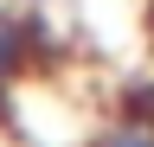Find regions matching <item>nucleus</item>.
<instances>
[{"mask_svg":"<svg viewBox=\"0 0 154 147\" xmlns=\"http://www.w3.org/2000/svg\"><path fill=\"white\" fill-rule=\"evenodd\" d=\"M51 51H58V32H51V19L0 7V115H13V96L32 83V70L45 64Z\"/></svg>","mask_w":154,"mask_h":147,"instance_id":"obj_1","label":"nucleus"},{"mask_svg":"<svg viewBox=\"0 0 154 147\" xmlns=\"http://www.w3.org/2000/svg\"><path fill=\"white\" fill-rule=\"evenodd\" d=\"M77 147H154V77L122 83V109L103 128H90Z\"/></svg>","mask_w":154,"mask_h":147,"instance_id":"obj_2","label":"nucleus"}]
</instances>
